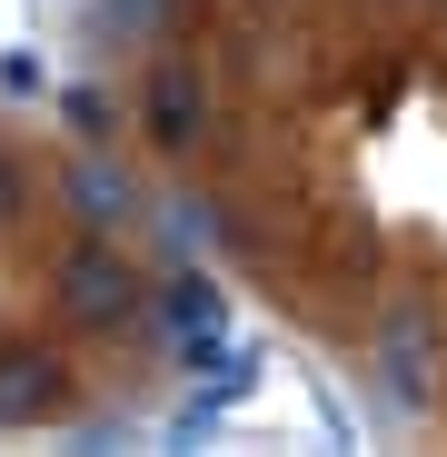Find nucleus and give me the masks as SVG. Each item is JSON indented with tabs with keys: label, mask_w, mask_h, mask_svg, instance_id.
Here are the masks:
<instances>
[{
	"label": "nucleus",
	"mask_w": 447,
	"mask_h": 457,
	"mask_svg": "<svg viewBox=\"0 0 447 457\" xmlns=\"http://www.w3.org/2000/svg\"><path fill=\"white\" fill-rule=\"evenodd\" d=\"M50 309H60V328H80V338H129V328L149 319V278H139L110 239L80 228V249L50 259Z\"/></svg>",
	"instance_id": "f257e3e1"
},
{
	"label": "nucleus",
	"mask_w": 447,
	"mask_h": 457,
	"mask_svg": "<svg viewBox=\"0 0 447 457\" xmlns=\"http://www.w3.org/2000/svg\"><path fill=\"white\" fill-rule=\"evenodd\" d=\"M129 120H139V139L160 149V160H199L209 129H219V90H209V70H199L189 50H160V60L139 70Z\"/></svg>",
	"instance_id": "f03ea898"
},
{
	"label": "nucleus",
	"mask_w": 447,
	"mask_h": 457,
	"mask_svg": "<svg viewBox=\"0 0 447 457\" xmlns=\"http://www.w3.org/2000/svg\"><path fill=\"white\" fill-rule=\"evenodd\" d=\"M378 378L398 388V408H427L437 398V378H447V319H437L427 288H408L398 309L378 319Z\"/></svg>",
	"instance_id": "7ed1b4c3"
},
{
	"label": "nucleus",
	"mask_w": 447,
	"mask_h": 457,
	"mask_svg": "<svg viewBox=\"0 0 447 457\" xmlns=\"http://www.w3.org/2000/svg\"><path fill=\"white\" fill-rule=\"evenodd\" d=\"M60 209L80 219L90 239H110V228L139 219V179L110 160V139H80V149H70V170H60Z\"/></svg>",
	"instance_id": "20e7f679"
},
{
	"label": "nucleus",
	"mask_w": 447,
	"mask_h": 457,
	"mask_svg": "<svg viewBox=\"0 0 447 457\" xmlns=\"http://www.w3.org/2000/svg\"><path fill=\"white\" fill-rule=\"evenodd\" d=\"M70 418V358L60 348H0V428H50Z\"/></svg>",
	"instance_id": "39448f33"
},
{
	"label": "nucleus",
	"mask_w": 447,
	"mask_h": 457,
	"mask_svg": "<svg viewBox=\"0 0 447 457\" xmlns=\"http://www.w3.org/2000/svg\"><path fill=\"white\" fill-rule=\"evenodd\" d=\"M319 259H328V278H348V288H378V269H388V228H378V209H328Z\"/></svg>",
	"instance_id": "423d86ee"
},
{
	"label": "nucleus",
	"mask_w": 447,
	"mask_h": 457,
	"mask_svg": "<svg viewBox=\"0 0 447 457\" xmlns=\"http://www.w3.org/2000/svg\"><path fill=\"white\" fill-rule=\"evenodd\" d=\"M219 309H229V298H219L199 269H179V278H170V298H160V348H170V338H189V328H219Z\"/></svg>",
	"instance_id": "0eeeda50"
},
{
	"label": "nucleus",
	"mask_w": 447,
	"mask_h": 457,
	"mask_svg": "<svg viewBox=\"0 0 447 457\" xmlns=\"http://www.w3.org/2000/svg\"><path fill=\"white\" fill-rule=\"evenodd\" d=\"M160 21H179V0H100L90 40H149V50H160Z\"/></svg>",
	"instance_id": "6e6552de"
},
{
	"label": "nucleus",
	"mask_w": 447,
	"mask_h": 457,
	"mask_svg": "<svg viewBox=\"0 0 447 457\" xmlns=\"http://www.w3.org/2000/svg\"><path fill=\"white\" fill-rule=\"evenodd\" d=\"M60 120H70V139H110V129H120V100H110L100 80H70V90H60Z\"/></svg>",
	"instance_id": "1a4fd4ad"
},
{
	"label": "nucleus",
	"mask_w": 447,
	"mask_h": 457,
	"mask_svg": "<svg viewBox=\"0 0 447 457\" xmlns=\"http://www.w3.org/2000/svg\"><path fill=\"white\" fill-rule=\"evenodd\" d=\"M30 209V170H21V149H0V228H21Z\"/></svg>",
	"instance_id": "9d476101"
},
{
	"label": "nucleus",
	"mask_w": 447,
	"mask_h": 457,
	"mask_svg": "<svg viewBox=\"0 0 447 457\" xmlns=\"http://www.w3.org/2000/svg\"><path fill=\"white\" fill-rule=\"evenodd\" d=\"M398 11H427V0H398Z\"/></svg>",
	"instance_id": "9b49d317"
}]
</instances>
